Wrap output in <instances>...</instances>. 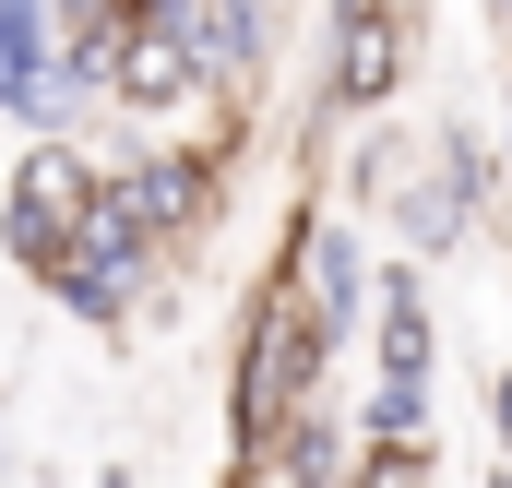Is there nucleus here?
Segmentation results:
<instances>
[{
  "mask_svg": "<svg viewBox=\"0 0 512 488\" xmlns=\"http://www.w3.org/2000/svg\"><path fill=\"white\" fill-rule=\"evenodd\" d=\"M322 358H334V322H322V298H310V274L286 262L274 286L251 298V334H239V381H227V429H239V453H262L310 393H322Z\"/></svg>",
  "mask_w": 512,
  "mask_h": 488,
  "instance_id": "1",
  "label": "nucleus"
},
{
  "mask_svg": "<svg viewBox=\"0 0 512 488\" xmlns=\"http://www.w3.org/2000/svg\"><path fill=\"white\" fill-rule=\"evenodd\" d=\"M143 215H131L120 179H96L84 191V227H72V250H60V274H48V298L60 310H84V322H131V298H143Z\"/></svg>",
  "mask_w": 512,
  "mask_h": 488,
  "instance_id": "2",
  "label": "nucleus"
},
{
  "mask_svg": "<svg viewBox=\"0 0 512 488\" xmlns=\"http://www.w3.org/2000/svg\"><path fill=\"white\" fill-rule=\"evenodd\" d=\"M96 84L60 72V12L48 0H0V120H36V131H72Z\"/></svg>",
  "mask_w": 512,
  "mask_h": 488,
  "instance_id": "3",
  "label": "nucleus"
},
{
  "mask_svg": "<svg viewBox=\"0 0 512 488\" xmlns=\"http://www.w3.org/2000/svg\"><path fill=\"white\" fill-rule=\"evenodd\" d=\"M405 60H417V0H358V12H334L322 120H346V108H382L393 84H405Z\"/></svg>",
  "mask_w": 512,
  "mask_h": 488,
  "instance_id": "4",
  "label": "nucleus"
},
{
  "mask_svg": "<svg viewBox=\"0 0 512 488\" xmlns=\"http://www.w3.org/2000/svg\"><path fill=\"white\" fill-rule=\"evenodd\" d=\"M84 191H96V179H84L72 155H24V167H12V203H0V250H12V262H24L36 286L60 274V250H72V227H84Z\"/></svg>",
  "mask_w": 512,
  "mask_h": 488,
  "instance_id": "5",
  "label": "nucleus"
},
{
  "mask_svg": "<svg viewBox=\"0 0 512 488\" xmlns=\"http://www.w3.org/2000/svg\"><path fill=\"white\" fill-rule=\"evenodd\" d=\"M477 179H489V155H477L465 131H441V143L417 155V179H393L405 250H453V239H465V215H477Z\"/></svg>",
  "mask_w": 512,
  "mask_h": 488,
  "instance_id": "6",
  "label": "nucleus"
},
{
  "mask_svg": "<svg viewBox=\"0 0 512 488\" xmlns=\"http://www.w3.org/2000/svg\"><path fill=\"white\" fill-rule=\"evenodd\" d=\"M131 215H143V239H179V227H203L215 215V155H131Z\"/></svg>",
  "mask_w": 512,
  "mask_h": 488,
  "instance_id": "7",
  "label": "nucleus"
},
{
  "mask_svg": "<svg viewBox=\"0 0 512 488\" xmlns=\"http://www.w3.org/2000/svg\"><path fill=\"white\" fill-rule=\"evenodd\" d=\"M298 274H310V298H322V322H334V346H346V334H358V310L382 298L346 227H310V239H298Z\"/></svg>",
  "mask_w": 512,
  "mask_h": 488,
  "instance_id": "8",
  "label": "nucleus"
},
{
  "mask_svg": "<svg viewBox=\"0 0 512 488\" xmlns=\"http://www.w3.org/2000/svg\"><path fill=\"white\" fill-rule=\"evenodd\" d=\"M429 298H417V274H382V369H405V381H429Z\"/></svg>",
  "mask_w": 512,
  "mask_h": 488,
  "instance_id": "9",
  "label": "nucleus"
},
{
  "mask_svg": "<svg viewBox=\"0 0 512 488\" xmlns=\"http://www.w3.org/2000/svg\"><path fill=\"white\" fill-rule=\"evenodd\" d=\"M370 441H429V381L382 369V393H370Z\"/></svg>",
  "mask_w": 512,
  "mask_h": 488,
  "instance_id": "10",
  "label": "nucleus"
},
{
  "mask_svg": "<svg viewBox=\"0 0 512 488\" xmlns=\"http://www.w3.org/2000/svg\"><path fill=\"white\" fill-rule=\"evenodd\" d=\"M489 417H501V441H512V369H501V381H489Z\"/></svg>",
  "mask_w": 512,
  "mask_h": 488,
  "instance_id": "11",
  "label": "nucleus"
},
{
  "mask_svg": "<svg viewBox=\"0 0 512 488\" xmlns=\"http://www.w3.org/2000/svg\"><path fill=\"white\" fill-rule=\"evenodd\" d=\"M251 465H262V453H251ZM262 488H286V477H274V465H262Z\"/></svg>",
  "mask_w": 512,
  "mask_h": 488,
  "instance_id": "12",
  "label": "nucleus"
},
{
  "mask_svg": "<svg viewBox=\"0 0 512 488\" xmlns=\"http://www.w3.org/2000/svg\"><path fill=\"white\" fill-rule=\"evenodd\" d=\"M489 488H512V465H501V477H489Z\"/></svg>",
  "mask_w": 512,
  "mask_h": 488,
  "instance_id": "13",
  "label": "nucleus"
},
{
  "mask_svg": "<svg viewBox=\"0 0 512 488\" xmlns=\"http://www.w3.org/2000/svg\"><path fill=\"white\" fill-rule=\"evenodd\" d=\"M334 12H358V0H334Z\"/></svg>",
  "mask_w": 512,
  "mask_h": 488,
  "instance_id": "14",
  "label": "nucleus"
}]
</instances>
